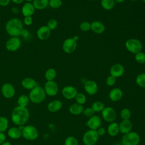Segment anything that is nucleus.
Segmentation results:
<instances>
[{
	"instance_id": "nucleus-1",
	"label": "nucleus",
	"mask_w": 145,
	"mask_h": 145,
	"mask_svg": "<svg viewBox=\"0 0 145 145\" xmlns=\"http://www.w3.org/2000/svg\"><path fill=\"white\" fill-rule=\"evenodd\" d=\"M29 113L26 107L20 106L14 108L11 114V120L13 123L16 125H23L29 119Z\"/></svg>"
},
{
	"instance_id": "nucleus-2",
	"label": "nucleus",
	"mask_w": 145,
	"mask_h": 145,
	"mask_svg": "<svg viewBox=\"0 0 145 145\" xmlns=\"http://www.w3.org/2000/svg\"><path fill=\"white\" fill-rule=\"evenodd\" d=\"M23 29L22 22L18 18H14L9 19L5 25L6 32L11 37H18Z\"/></svg>"
},
{
	"instance_id": "nucleus-3",
	"label": "nucleus",
	"mask_w": 145,
	"mask_h": 145,
	"mask_svg": "<svg viewBox=\"0 0 145 145\" xmlns=\"http://www.w3.org/2000/svg\"><path fill=\"white\" fill-rule=\"evenodd\" d=\"M28 97L29 100L32 103L39 104L45 100L46 97V93L44 88L37 86L31 90Z\"/></svg>"
},
{
	"instance_id": "nucleus-4",
	"label": "nucleus",
	"mask_w": 145,
	"mask_h": 145,
	"mask_svg": "<svg viewBox=\"0 0 145 145\" xmlns=\"http://www.w3.org/2000/svg\"><path fill=\"white\" fill-rule=\"evenodd\" d=\"M126 49L133 54H136L142 51L143 45L140 40L137 39L131 38L126 41L125 43Z\"/></svg>"
},
{
	"instance_id": "nucleus-5",
	"label": "nucleus",
	"mask_w": 145,
	"mask_h": 145,
	"mask_svg": "<svg viewBox=\"0 0 145 145\" xmlns=\"http://www.w3.org/2000/svg\"><path fill=\"white\" fill-rule=\"evenodd\" d=\"M121 142L123 145H138L140 142V137L137 133L130 131L123 135Z\"/></svg>"
},
{
	"instance_id": "nucleus-6",
	"label": "nucleus",
	"mask_w": 145,
	"mask_h": 145,
	"mask_svg": "<svg viewBox=\"0 0 145 145\" xmlns=\"http://www.w3.org/2000/svg\"><path fill=\"white\" fill-rule=\"evenodd\" d=\"M99 135L96 130L90 129L83 135V142L85 145H94L97 142Z\"/></svg>"
},
{
	"instance_id": "nucleus-7",
	"label": "nucleus",
	"mask_w": 145,
	"mask_h": 145,
	"mask_svg": "<svg viewBox=\"0 0 145 145\" xmlns=\"http://www.w3.org/2000/svg\"><path fill=\"white\" fill-rule=\"evenodd\" d=\"M22 131L23 137L27 140H33L37 139L39 136L37 129L32 125H27L24 127Z\"/></svg>"
},
{
	"instance_id": "nucleus-8",
	"label": "nucleus",
	"mask_w": 145,
	"mask_h": 145,
	"mask_svg": "<svg viewBox=\"0 0 145 145\" xmlns=\"http://www.w3.org/2000/svg\"><path fill=\"white\" fill-rule=\"evenodd\" d=\"M21 43V40L18 37H11L7 40L5 46L8 51L15 52L20 48Z\"/></svg>"
},
{
	"instance_id": "nucleus-9",
	"label": "nucleus",
	"mask_w": 145,
	"mask_h": 145,
	"mask_svg": "<svg viewBox=\"0 0 145 145\" xmlns=\"http://www.w3.org/2000/svg\"><path fill=\"white\" fill-rule=\"evenodd\" d=\"M44 89L46 95L50 96H54L56 95L59 90L57 83L54 80L47 81L44 84Z\"/></svg>"
},
{
	"instance_id": "nucleus-10",
	"label": "nucleus",
	"mask_w": 145,
	"mask_h": 145,
	"mask_svg": "<svg viewBox=\"0 0 145 145\" xmlns=\"http://www.w3.org/2000/svg\"><path fill=\"white\" fill-rule=\"evenodd\" d=\"M101 112L103 118L108 122H113L116 119V112L115 110L110 106L105 107Z\"/></svg>"
},
{
	"instance_id": "nucleus-11",
	"label": "nucleus",
	"mask_w": 145,
	"mask_h": 145,
	"mask_svg": "<svg viewBox=\"0 0 145 145\" xmlns=\"http://www.w3.org/2000/svg\"><path fill=\"white\" fill-rule=\"evenodd\" d=\"M77 46V42L72 38H67L64 40L62 44L63 50L68 54L74 52Z\"/></svg>"
},
{
	"instance_id": "nucleus-12",
	"label": "nucleus",
	"mask_w": 145,
	"mask_h": 145,
	"mask_svg": "<svg viewBox=\"0 0 145 145\" xmlns=\"http://www.w3.org/2000/svg\"><path fill=\"white\" fill-rule=\"evenodd\" d=\"M1 92L5 98L10 99L15 95V89L12 84L10 83H6L2 85L1 87Z\"/></svg>"
},
{
	"instance_id": "nucleus-13",
	"label": "nucleus",
	"mask_w": 145,
	"mask_h": 145,
	"mask_svg": "<svg viewBox=\"0 0 145 145\" xmlns=\"http://www.w3.org/2000/svg\"><path fill=\"white\" fill-rule=\"evenodd\" d=\"M78 93V91L75 87L72 86H66L62 89L63 96L68 100H71L75 97Z\"/></svg>"
},
{
	"instance_id": "nucleus-14",
	"label": "nucleus",
	"mask_w": 145,
	"mask_h": 145,
	"mask_svg": "<svg viewBox=\"0 0 145 145\" xmlns=\"http://www.w3.org/2000/svg\"><path fill=\"white\" fill-rule=\"evenodd\" d=\"M101 124V119L99 116L97 115H93L89 117L86 123V125L90 129L96 130L100 127Z\"/></svg>"
},
{
	"instance_id": "nucleus-15",
	"label": "nucleus",
	"mask_w": 145,
	"mask_h": 145,
	"mask_svg": "<svg viewBox=\"0 0 145 145\" xmlns=\"http://www.w3.org/2000/svg\"><path fill=\"white\" fill-rule=\"evenodd\" d=\"M84 88L85 91L90 95H94L98 91L97 84L92 80L86 81L84 84Z\"/></svg>"
},
{
	"instance_id": "nucleus-16",
	"label": "nucleus",
	"mask_w": 145,
	"mask_h": 145,
	"mask_svg": "<svg viewBox=\"0 0 145 145\" xmlns=\"http://www.w3.org/2000/svg\"><path fill=\"white\" fill-rule=\"evenodd\" d=\"M124 72L125 68L120 63H115L113 65L110 69V75L116 78L122 76Z\"/></svg>"
},
{
	"instance_id": "nucleus-17",
	"label": "nucleus",
	"mask_w": 145,
	"mask_h": 145,
	"mask_svg": "<svg viewBox=\"0 0 145 145\" xmlns=\"http://www.w3.org/2000/svg\"><path fill=\"white\" fill-rule=\"evenodd\" d=\"M36 34L40 40H45L50 37L51 30L46 25H42L38 28Z\"/></svg>"
},
{
	"instance_id": "nucleus-18",
	"label": "nucleus",
	"mask_w": 145,
	"mask_h": 145,
	"mask_svg": "<svg viewBox=\"0 0 145 145\" xmlns=\"http://www.w3.org/2000/svg\"><path fill=\"white\" fill-rule=\"evenodd\" d=\"M35 8L32 2H25L22 7V14L25 16H31L35 12Z\"/></svg>"
},
{
	"instance_id": "nucleus-19",
	"label": "nucleus",
	"mask_w": 145,
	"mask_h": 145,
	"mask_svg": "<svg viewBox=\"0 0 145 145\" xmlns=\"http://www.w3.org/2000/svg\"><path fill=\"white\" fill-rule=\"evenodd\" d=\"M133 124L130 120H123L119 124L120 131L123 134L130 132L132 130Z\"/></svg>"
},
{
	"instance_id": "nucleus-20",
	"label": "nucleus",
	"mask_w": 145,
	"mask_h": 145,
	"mask_svg": "<svg viewBox=\"0 0 145 145\" xmlns=\"http://www.w3.org/2000/svg\"><path fill=\"white\" fill-rule=\"evenodd\" d=\"M104 24L98 20H95L91 23V30L96 34H101L105 31Z\"/></svg>"
},
{
	"instance_id": "nucleus-21",
	"label": "nucleus",
	"mask_w": 145,
	"mask_h": 145,
	"mask_svg": "<svg viewBox=\"0 0 145 145\" xmlns=\"http://www.w3.org/2000/svg\"><path fill=\"white\" fill-rule=\"evenodd\" d=\"M122 96V91L119 88H113L109 93V97L113 101H118L120 100Z\"/></svg>"
},
{
	"instance_id": "nucleus-22",
	"label": "nucleus",
	"mask_w": 145,
	"mask_h": 145,
	"mask_svg": "<svg viewBox=\"0 0 145 145\" xmlns=\"http://www.w3.org/2000/svg\"><path fill=\"white\" fill-rule=\"evenodd\" d=\"M21 84L23 88L29 90H31L37 86V83L35 80L29 77L24 78L21 82Z\"/></svg>"
},
{
	"instance_id": "nucleus-23",
	"label": "nucleus",
	"mask_w": 145,
	"mask_h": 145,
	"mask_svg": "<svg viewBox=\"0 0 145 145\" xmlns=\"http://www.w3.org/2000/svg\"><path fill=\"white\" fill-rule=\"evenodd\" d=\"M62 103L59 100H54L48 105V109L51 112H56L61 109Z\"/></svg>"
},
{
	"instance_id": "nucleus-24",
	"label": "nucleus",
	"mask_w": 145,
	"mask_h": 145,
	"mask_svg": "<svg viewBox=\"0 0 145 145\" xmlns=\"http://www.w3.org/2000/svg\"><path fill=\"white\" fill-rule=\"evenodd\" d=\"M83 106L76 103L71 104L69 108V110L70 112V113L74 115H78L80 114L81 113H83Z\"/></svg>"
},
{
	"instance_id": "nucleus-25",
	"label": "nucleus",
	"mask_w": 145,
	"mask_h": 145,
	"mask_svg": "<svg viewBox=\"0 0 145 145\" xmlns=\"http://www.w3.org/2000/svg\"><path fill=\"white\" fill-rule=\"evenodd\" d=\"M107 131L108 134L111 137H114L117 135L120 132L119 125L114 122H112L109 124L108 127Z\"/></svg>"
},
{
	"instance_id": "nucleus-26",
	"label": "nucleus",
	"mask_w": 145,
	"mask_h": 145,
	"mask_svg": "<svg viewBox=\"0 0 145 145\" xmlns=\"http://www.w3.org/2000/svg\"><path fill=\"white\" fill-rule=\"evenodd\" d=\"M49 0H33L32 3L35 9L41 10L46 8L49 6Z\"/></svg>"
},
{
	"instance_id": "nucleus-27",
	"label": "nucleus",
	"mask_w": 145,
	"mask_h": 145,
	"mask_svg": "<svg viewBox=\"0 0 145 145\" xmlns=\"http://www.w3.org/2000/svg\"><path fill=\"white\" fill-rule=\"evenodd\" d=\"M8 135L12 139H18L22 136V131L19 128L13 127L8 130Z\"/></svg>"
},
{
	"instance_id": "nucleus-28",
	"label": "nucleus",
	"mask_w": 145,
	"mask_h": 145,
	"mask_svg": "<svg viewBox=\"0 0 145 145\" xmlns=\"http://www.w3.org/2000/svg\"><path fill=\"white\" fill-rule=\"evenodd\" d=\"M114 5V0H101V6L105 10H112Z\"/></svg>"
},
{
	"instance_id": "nucleus-29",
	"label": "nucleus",
	"mask_w": 145,
	"mask_h": 145,
	"mask_svg": "<svg viewBox=\"0 0 145 145\" xmlns=\"http://www.w3.org/2000/svg\"><path fill=\"white\" fill-rule=\"evenodd\" d=\"M57 76V72L53 68H49L46 70L45 73V78L47 81L53 80Z\"/></svg>"
},
{
	"instance_id": "nucleus-30",
	"label": "nucleus",
	"mask_w": 145,
	"mask_h": 145,
	"mask_svg": "<svg viewBox=\"0 0 145 145\" xmlns=\"http://www.w3.org/2000/svg\"><path fill=\"white\" fill-rule=\"evenodd\" d=\"M29 101V97L25 95H20L18 100V103L19 106L22 107H26V106L28 104Z\"/></svg>"
},
{
	"instance_id": "nucleus-31",
	"label": "nucleus",
	"mask_w": 145,
	"mask_h": 145,
	"mask_svg": "<svg viewBox=\"0 0 145 145\" xmlns=\"http://www.w3.org/2000/svg\"><path fill=\"white\" fill-rule=\"evenodd\" d=\"M8 126V121L6 117L0 116V132L5 131Z\"/></svg>"
},
{
	"instance_id": "nucleus-32",
	"label": "nucleus",
	"mask_w": 145,
	"mask_h": 145,
	"mask_svg": "<svg viewBox=\"0 0 145 145\" xmlns=\"http://www.w3.org/2000/svg\"><path fill=\"white\" fill-rule=\"evenodd\" d=\"M91 108L94 110L95 112H101L105 108L104 104L103 103L97 101L93 103L91 105Z\"/></svg>"
},
{
	"instance_id": "nucleus-33",
	"label": "nucleus",
	"mask_w": 145,
	"mask_h": 145,
	"mask_svg": "<svg viewBox=\"0 0 145 145\" xmlns=\"http://www.w3.org/2000/svg\"><path fill=\"white\" fill-rule=\"evenodd\" d=\"M135 82L139 87L145 88V72L140 73L138 75L136 78Z\"/></svg>"
},
{
	"instance_id": "nucleus-34",
	"label": "nucleus",
	"mask_w": 145,
	"mask_h": 145,
	"mask_svg": "<svg viewBox=\"0 0 145 145\" xmlns=\"http://www.w3.org/2000/svg\"><path fill=\"white\" fill-rule=\"evenodd\" d=\"M135 60L140 64L145 63V53L143 52H139L135 54Z\"/></svg>"
},
{
	"instance_id": "nucleus-35",
	"label": "nucleus",
	"mask_w": 145,
	"mask_h": 145,
	"mask_svg": "<svg viewBox=\"0 0 145 145\" xmlns=\"http://www.w3.org/2000/svg\"><path fill=\"white\" fill-rule=\"evenodd\" d=\"M75 98L76 103L82 105L84 104H85V103L86 102V100H87L85 95L83 93H78Z\"/></svg>"
},
{
	"instance_id": "nucleus-36",
	"label": "nucleus",
	"mask_w": 145,
	"mask_h": 145,
	"mask_svg": "<svg viewBox=\"0 0 145 145\" xmlns=\"http://www.w3.org/2000/svg\"><path fill=\"white\" fill-rule=\"evenodd\" d=\"M62 5V0H49V6L54 9L59 8Z\"/></svg>"
},
{
	"instance_id": "nucleus-37",
	"label": "nucleus",
	"mask_w": 145,
	"mask_h": 145,
	"mask_svg": "<svg viewBox=\"0 0 145 145\" xmlns=\"http://www.w3.org/2000/svg\"><path fill=\"white\" fill-rule=\"evenodd\" d=\"M120 116L122 120H129L131 117V112L127 108H123L120 112Z\"/></svg>"
},
{
	"instance_id": "nucleus-38",
	"label": "nucleus",
	"mask_w": 145,
	"mask_h": 145,
	"mask_svg": "<svg viewBox=\"0 0 145 145\" xmlns=\"http://www.w3.org/2000/svg\"><path fill=\"white\" fill-rule=\"evenodd\" d=\"M80 29L83 32H87L91 29V23L87 21H83L79 25Z\"/></svg>"
},
{
	"instance_id": "nucleus-39",
	"label": "nucleus",
	"mask_w": 145,
	"mask_h": 145,
	"mask_svg": "<svg viewBox=\"0 0 145 145\" xmlns=\"http://www.w3.org/2000/svg\"><path fill=\"white\" fill-rule=\"evenodd\" d=\"M65 145H78V140L72 136L68 137L65 140Z\"/></svg>"
},
{
	"instance_id": "nucleus-40",
	"label": "nucleus",
	"mask_w": 145,
	"mask_h": 145,
	"mask_svg": "<svg viewBox=\"0 0 145 145\" xmlns=\"http://www.w3.org/2000/svg\"><path fill=\"white\" fill-rule=\"evenodd\" d=\"M58 25V22L55 19H50L47 22V27L52 31L55 29Z\"/></svg>"
},
{
	"instance_id": "nucleus-41",
	"label": "nucleus",
	"mask_w": 145,
	"mask_h": 145,
	"mask_svg": "<svg viewBox=\"0 0 145 145\" xmlns=\"http://www.w3.org/2000/svg\"><path fill=\"white\" fill-rule=\"evenodd\" d=\"M116 82V78L112 75H109L106 79V84L108 86H113Z\"/></svg>"
},
{
	"instance_id": "nucleus-42",
	"label": "nucleus",
	"mask_w": 145,
	"mask_h": 145,
	"mask_svg": "<svg viewBox=\"0 0 145 145\" xmlns=\"http://www.w3.org/2000/svg\"><path fill=\"white\" fill-rule=\"evenodd\" d=\"M94 113H95V112L91 107L87 108L84 109L83 112V114L88 117H92V116L94 115Z\"/></svg>"
},
{
	"instance_id": "nucleus-43",
	"label": "nucleus",
	"mask_w": 145,
	"mask_h": 145,
	"mask_svg": "<svg viewBox=\"0 0 145 145\" xmlns=\"http://www.w3.org/2000/svg\"><path fill=\"white\" fill-rule=\"evenodd\" d=\"M33 19L32 16H25L23 19V23L26 25H30L32 24Z\"/></svg>"
},
{
	"instance_id": "nucleus-44",
	"label": "nucleus",
	"mask_w": 145,
	"mask_h": 145,
	"mask_svg": "<svg viewBox=\"0 0 145 145\" xmlns=\"http://www.w3.org/2000/svg\"><path fill=\"white\" fill-rule=\"evenodd\" d=\"M96 131H97V134H98V135L99 136L103 135L105 134V129L104 127H100L99 128H98L96 130Z\"/></svg>"
},
{
	"instance_id": "nucleus-45",
	"label": "nucleus",
	"mask_w": 145,
	"mask_h": 145,
	"mask_svg": "<svg viewBox=\"0 0 145 145\" xmlns=\"http://www.w3.org/2000/svg\"><path fill=\"white\" fill-rule=\"evenodd\" d=\"M11 0H0V6H7L10 3Z\"/></svg>"
},
{
	"instance_id": "nucleus-46",
	"label": "nucleus",
	"mask_w": 145,
	"mask_h": 145,
	"mask_svg": "<svg viewBox=\"0 0 145 145\" xmlns=\"http://www.w3.org/2000/svg\"><path fill=\"white\" fill-rule=\"evenodd\" d=\"M29 31L26 29H23L22 32H21V33H20V35L22 36H23V37H27L28 35H29Z\"/></svg>"
},
{
	"instance_id": "nucleus-47",
	"label": "nucleus",
	"mask_w": 145,
	"mask_h": 145,
	"mask_svg": "<svg viewBox=\"0 0 145 145\" xmlns=\"http://www.w3.org/2000/svg\"><path fill=\"white\" fill-rule=\"evenodd\" d=\"M6 135L3 132H0V144H2L5 142Z\"/></svg>"
},
{
	"instance_id": "nucleus-48",
	"label": "nucleus",
	"mask_w": 145,
	"mask_h": 145,
	"mask_svg": "<svg viewBox=\"0 0 145 145\" xmlns=\"http://www.w3.org/2000/svg\"><path fill=\"white\" fill-rule=\"evenodd\" d=\"M11 11L14 14H18L19 12V10L18 8H17L16 7H13L11 8Z\"/></svg>"
},
{
	"instance_id": "nucleus-49",
	"label": "nucleus",
	"mask_w": 145,
	"mask_h": 145,
	"mask_svg": "<svg viewBox=\"0 0 145 145\" xmlns=\"http://www.w3.org/2000/svg\"><path fill=\"white\" fill-rule=\"evenodd\" d=\"M24 0H11V1H12L13 3H15V4H20L22 3Z\"/></svg>"
},
{
	"instance_id": "nucleus-50",
	"label": "nucleus",
	"mask_w": 145,
	"mask_h": 145,
	"mask_svg": "<svg viewBox=\"0 0 145 145\" xmlns=\"http://www.w3.org/2000/svg\"><path fill=\"white\" fill-rule=\"evenodd\" d=\"M72 39H73L75 41L77 42V41L79 40V37L78 35H75V36H74L72 37Z\"/></svg>"
},
{
	"instance_id": "nucleus-51",
	"label": "nucleus",
	"mask_w": 145,
	"mask_h": 145,
	"mask_svg": "<svg viewBox=\"0 0 145 145\" xmlns=\"http://www.w3.org/2000/svg\"><path fill=\"white\" fill-rule=\"evenodd\" d=\"M1 145H11L9 142H5Z\"/></svg>"
},
{
	"instance_id": "nucleus-52",
	"label": "nucleus",
	"mask_w": 145,
	"mask_h": 145,
	"mask_svg": "<svg viewBox=\"0 0 145 145\" xmlns=\"http://www.w3.org/2000/svg\"><path fill=\"white\" fill-rule=\"evenodd\" d=\"M125 0H114L115 2H117V3H122Z\"/></svg>"
},
{
	"instance_id": "nucleus-53",
	"label": "nucleus",
	"mask_w": 145,
	"mask_h": 145,
	"mask_svg": "<svg viewBox=\"0 0 145 145\" xmlns=\"http://www.w3.org/2000/svg\"><path fill=\"white\" fill-rule=\"evenodd\" d=\"M25 1L27 2H33V0H24Z\"/></svg>"
},
{
	"instance_id": "nucleus-54",
	"label": "nucleus",
	"mask_w": 145,
	"mask_h": 145,
	"mask_svg": "<svg viewBox=\"0 0 145 145\" xmlns=\"http://www.w3.org/2000/svg\"><path fill=\"white\" fill-rule=\"evenodd\" d=\"M129 1H137V0H129Z\"/></svg>"
},
{
	"instance_id": "nucleus-55",
	"label": "nucleus",
	"mask_w": 145,
	"mask_h": 145,
	"mask_svg": "<svg viewBox=\"0 0 145 145\" xmlns=\"http://www.w3.org/2000/svg\"><path fill=\"white\" fill-rule=\"evenodd\" d=\"M142 1L143 2H144V3H145V0H142Z\"/></svg>"
},
{
	"instance_id": "nucleus-56",
	"label": "nucleus",
	"mask_w": 145,
	"mask_h": 145,
	"mask_svg": "<svg viewBox=\"0 0 145 145\" xmlns=\"http://www.w3.org/2000/svg\"><path fill=\"white\" fill-rule=\"evenodd\" d=\"M91 1H96V0H91Z\"/></svg>"
},
{
	"instance_id": "nucleus-57",
	"label": "nucleus",
	"mask_w": 145,
	"mask_h": 145,
	"mask_svg": "<svg viewBox=\"0 0 145 145\" xmlns=\"http://www.w3.org/2000/svg\"><path fill=\"white\" fill-rule=\"evenodd\" d=\"M144 106H145V103H144Z\"/></svg>"
}]
</instances>
